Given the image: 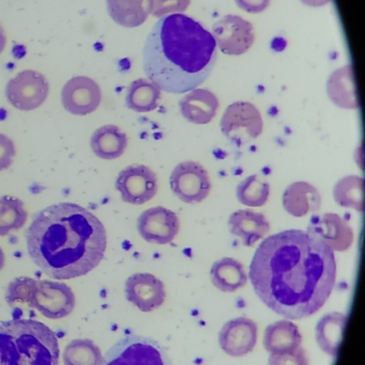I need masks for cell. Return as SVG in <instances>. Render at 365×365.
Here are the masks:
<instances>
[{
	"instance_id": "1",
	"label": "cell",
	"mask_w": 365,
	"mask_h": 365,
	"mask_svg": "<svg viewBox=\"0 0 365 365\" xmlns=\"http://www.w3.org/2000/svg\"><path fill=\"white\" fill-rule=\"evenodd\" d=\"M250 279L268 308L289 319H304L321 310L334 291V251L306 232H281L259 245Z\"/></svg>"
},
{
	"instance_id": "2",
	"label": "cell",
	"mask_w": 365,
	"mask_h": 365,
	"mask_svg": "<svg viewBox=\"0 0 365 365\" xmlns=\"http://www.w3.org/2000/svg\"><path fill=\"white\" fill-rule=\"evenodd\" d=\"M34 263L56 280L89 274L104 259L107 237L98 217L79 204L62 202L39 212L26 231Z\"/></svg>"
},
{
	"instance_id": "3",
	"label": "cell",
	"mask_w": 365,
	"mask_h": 365,
	"mask_svg": "<svg viewBox=\"0 0 365 365\" xmlns=\"http://www.w3.org/2000/svg\"><path fill=\"white\" fill-rule=\"evenodd\" d=\"M216 61L211 32L188 15L159 19L144 47V71L163 91L181 94L196 89Z\"/></svg>"
},
{
	"instance_id": "4",
	"label": "cell",
	"mask_w": 365,
	"mask_h": 365,
	"mask_svg": "<svg viewBox=\"0 0 365 365\" xmlns=\"http://www.w3.org/2000/svg\"><path fill=\"white\" fill-rule=\"evenodd\" d=\"M59 354L57 336L41 322L0 324V365H58Z\"/></svg>"
},
{
	"instance_id": "5",
	"label": "cell",
	"mask_w": 365,
	"mask_h": 365,
	"mask_svg": "<svg viewBox=\"0 0 365 365\" xmlns=\"http://www.w3.org/2000/svg\"><path fill=\"white\" fill-rule=\"evenodd\" d=\"M102 365H173L166 351L151 339L128 336L120 340Z\"/></svg>"
},
{
	"instance_id": "6",
	"label": "cell",
	"mask_w": 365,
	"mask_h": 365,
	"mask_svg": "<svg viewBox=\"0 0 365 365\" xmlns=\"http://www.w3.org/2000/svg\"><path fill=\"white\" fill-rule=\"evenodd\" d=\"M220 126L227 139L242 147L261 136L264 124L256 106L248 102H236L227 107Z\"/></svg>"
},
{
	"instance_id": "7",
	"label": "cell",
	"mask_w": 365,
	"mask_h": 365,
	"mask_svg": "<svg viewBox=\"0 0 365 365\" xmlns=\"http://www.w3.org/2000/svg\"><path fill=\"white\" fill-rule=\"evenodd\" d=\"M49 81L36 71L26 70L9 81L6 88L8 102L19 110L39 108L49 96Z\"/></svg>"
},
{
	"instance_id": "8",
	"label": "cell",
	"mask_w": 365,
	"mask_h": 365,
	"mask_svg": "<svg viewBox=\"0 0 365 365\" xmlns=\"http://www.w3.org/2000/svg\"><path fill=\"white\" fill-rule=\"evenodd\" d=\"M43 317L51 319L68 317L75 307V296L70 287L55 281H36V289L28 304Z\"/></svg>"
},
{
	"instance_id": "9",
	"label": "cell",
	"mask_w": 365,
	"mask_h": 365,
	"mask_svg": "<svg viewBox=\"0 0 365 365\" xmlns=\"http://www.w3.org/2000/svg\"><path fill=\"white\" fill-rule=\"evenodd\" d=\"M173 192L181 201L199 203L209 195L211 189L209 175L199 163L184 162L178 165L171 175Z\"/></svg>"
},
{
	"instance_id": "10",
	"label": "cell",
	"mask_w": 365,
	"mask_h": 365,
	"mask_svg": "<svg viewBox=\"0 0 365 365\" xmlns=\"http://www.w3.org/2000/svg\"><path fill=\"white\" fill-rule=\"evenodd\" d=\"M212 36L220 51L231 56L246 53L255 41L252 24L238 15H227L216 21Z\"/></svg>"
},
{
	"instance_id": "11",
	"label": "cell",
	"mask_w": 365,
	"mask_h": 365,
	"mask_svg": "<svg viewBox=\"0 0 365 365\" xmlns=\"http://www.w3.org/2000/svg\"><path fill=\"white\" fill-rule=\"evenodd\" d=\"M115 187L119 191L122 201L141 205L156 195L158 178L147 166L132 165L119 173Z\"/></svg>"
},
{
	"instance_id": "12",
	"label": "cell",
	"mask_w": 365,
	"mask_h": 365,
	"mask_svg": "<svg viewBox=\"0 0 365 365\" xmlns=\"http://www.w3.org/2000/svg\"><path fill=\"white\" fill-rule=\"evenodd\" d=\"M306 233L323 242L332 251L344 252L354 242V231L351 225L336 214L326 212L311 218Z\"/></svg>"
},
{
	"instance_id": "13",
	"label": "cell",
	"mask_w": 365,
	"mask_h": 365,
	"mask_svg": "<svg viewBox=\"0 0 365 365\" xmlns=\"http://www.w3.org/2000/svg\"><path fill=\"white\" fill-rule=\"evenodd\" d=\"M100 87L94 79L86 76L73 77L61 91V103L66 111L74 115H87L100 106Z\"/></svg>"
},
{
	"instance_id": "14",
	"label": "cell",
	"mask_w": 365,
	"mask_h": 365,
	"mask_svg": "<svg viewBox=\"0 0 365 365\" xmlns=\"http://www.w3.org/2000/svg\"><path fill=\"white\" fill-rule=\"evenodd\" d=\"M177 215L162 206L141 212L137 220L139 235L148 242L166 245L173 242L179 232Z\"/></svg>"
},
{
	"instance_id": "15",
	"label": "cell",
	"mask_w": 365,
	"mask_h": 365,
	"mask_svg": "<svg viewBox=\"0 0 365 365\" xmlns=\"http://www.w3.org/2000/svg\"><path fill=\"white\" fill-rule=\"evenodd\" d=\"M126 297L143 312H151L162 306L166 293L162 281L154 274H134L126 280Z\"/></svg>"
},
{
	"instance_id": "16",
	"label": "cell",
	"mask_w": 365,
	"mask_h": 365,
	"mask_svg": "<svg viewBox=\"0 0 365 365\" xmlns=\"http://www.w3.org/2000/svg\"><path fill=\"white\" fill-rule=\"evenodd\" d=\"M257 341V326L246 317L225 324L219 334L223 351L231 357H242L254 349Z\"/></svg>"
},
{
	"instance_id": "17",
	"label": "cell",
	"mask_w": 365,
	"mask_h": 365,
	"mask_svg": "<svg viewBox=\"0 0 365 365\" xmlns=\"http://www.w3.org/2000/svg\"><path fill=\"white\" fill-rule=\"evenodd\" d=\"M182 117L191 123L208 124L219 108L218 98L207 89H194L179 102Z\"/></svg>"
},
{
	"instance_id": "18",
	"label": "cell",
	"mask_w": 365,
	"mask_h": 365,
	"mask_svg": "<svg viewBox=\"0 0 365 365\" xmlns=\"http://www.w3.org/2000/svg\"><path fill=\"white\" fill-rule=\"evenodd\" d=\"M229 225L231 233L239 236L246 247L254 246L255 242L265 237L270 231V223L265 215L251 210L234 212L229 218Z\"/></svg>"
},
{
	"instance_id": "19",
	"label": "cell",
	"mask_w": 365,
	"mask_h": 365,
	"mask_svg": "<svg viewBox=\"0 0 365 365\" xmlns=\"http://www.w3.org/2000/svg\"><path fill=\"white\" fill-rule=\"evenodd\" d=\"M321 205V195L310 182H293L283 195V206L294 217H304L309 212H317Z\"/></svg>"
},
{
	"instance_id": "20",
	"label": "cell",
	"mask_w": 365,
	"mask_h": 365,
	"mask_svg": "<svg viewBox=\"0 0 365 365\" xmlns=\"http://www.w3.org/2000/svg\"><path fill=\"white\" fill-rule=\"evenodd\" d=\"M327 93L331 102L341 108L357 109L359 107L353 66H343L330 75Z\"/></svg>"
},
{
	"instance_id": "21",
	"label": "cell",
	"mask_w": 365,
	"mask_h": 365,
	"mask_svg": "<svg viewBox=\"0 0 365 365\" xmlns=\"http://www.w3.org/2000/svg\"><path fill=\"white\" fill-rule=\"evenodd\" d=\"M92 152L102 160L119 158L128 147V137L116 125H104L96 130L90 139Z\"/></svg>"
},
{
	"instance_id": "22",
	"label": "cell",
	"mask_w": 365,
	"mask_h": 365,
	"mask_svg": "<svg viewBox=\"0 0 365 365\" xmlns=\"http://www.w3.org/2000/svg\"><path fill=\"white\" fill-rule=\"evenodd\" d=\"M299 328L289 321H280L268 326L264 338V346L270 354L286 353L301 345Z\"/></svg>"
},
{
	"instance_id": "23",
	"label": "cell",
	"mask_w": 365,
	"mask_h": 365,
	"mask_svg": "<svg viewBox=\"0 0 365 365\" xmlns=\"http://www.w3.org/2000/svg\"><path fill=\"white\" fill-rule=\"evenodd\" d=\"M210 276L216 289L229 293L241 289L248 282L244 265L231 257H224L216 261L212 265Z\"/></svg>"
},
{
	"instance_id": "24",
	"label": "cell",
	"mask_w": 365,
	"mask_h": 365,
	"mask_svg": "<svg viewBox=\"0 0 365 365\" xmlns=\"http://www.w3.org/2000/svg\"><path fill=\"white\" fill-rule=\"evenodd\" d=\"M107 11L111 19L122 27L134 28L147 21L148 0H106Z\"/></svg>"
},
{
	"instance_id": "25",
	"label": "cell",
	"mask_w": 365,
	"mask_h": 365,
	"mask_svg": "<svg viewBox=\"0 0 365 365\" xmlns=\"http://www.w3.org/2000/svg\"><path fill=\"white\" fill-rule=\"evenodd\" d=\"M161 89L148 79L139 78L131 83L126 91V104L136 113H150L158 108Z\"/></svg>"
},
{
	"instance_id": "26",
	"label": "cell",
	"mask_w": 365,
	"mask_h": 365,
	"mask_svg": "<svg viewBox=\"0 0 365 365\" xmlns=\"http://www.w3.org/2000/svg\"><path fill=\"white\" fill-rule=\"evenodd\" d=\"M346 317L339 313L327 314L317 326V342L326 353L336 357L342 340Z\"/></svg>"
},
{
	"instance_id": "27",
	"label": "cell",
	"mask_w": 365,
	"mask_h": 365,
	"mask_svg": "<svg viewBox=\"0 0 365 365\" xmlns=\"http://www.w3.org/2000/svg\"><path fill=\"white\" fill-rule=\"evenodd\" d=\"M364 179L349 175L336 182L334 189V200L339 205L364 212Z\"/></svg>"
},
{
	"instance_id": "28",
	"label": "cell",
	"mask_w": 365,
	"mask_h": 365,
	"mask_svg": "<svg viewBox=\"0 0 365 365\" xmlns=\"http://www.w3.org/2000/svg\"><path fill=\"white\" fill-rule=\"evenodd\" d=\"M27 221V212L19 197L4 195L0 197V236L21 230Z\"/></svg>"
},
{
	"instance_id": "29",
	"label": "cell",
	"mask_w": 365,
	"mask_h": 365,
	"mask_svg": "<svg viewBox=\"0 0 365 365\" xmlns=\"http://www.w3.org/2000/svg\"><path fill=\"white\" fill-rule=\"evenodd\" d=\"M103 360L100 349L90 340L72 341L64 349V365H102Z\"/></svg>"
},
{
	"instance_id": "30",
	"label": "cell",
	"mask_w": 365,
	"mask_h": 365,
	"mask_svg": "<svg viewBox=\"0 0 365 365\" xmlns=\"http://www.w3.org/2000/svg\"><path fill=\"white\" fill-rule=\"evenodd\" d=\"M270 186L267 182L261 181L257 175L246 178L240 182L236 190V195L240 203L250 207L265 205L269 197Z\"/></svg>"
},
{
	"instance_id": "31",
	"label": "cell",
	"mask_w": 365,
	"mask_h": 365,
	"mask_svg": "<svg viewBox=\"0 0 365 365\" xmlns=\"http://www.w3.org/2000/svg\"><path fill=\"white\" fill-rule=\"evenodd\" d=\"M36 287V281L34 279L27 277L15 279L6 289V302L10 306H15L17 304H26L28 306Z\"/></svg>"
},
{
	"instance_id": "32",
	"label": "cell",
	"mask_w": 365,
	"mask_h": 365,
	"mask_svg": "<svg viewBox=\"0 0 365 365\" xmlns=\"http://www.w3.org/2000/svg\"><path fill=\"white\" fill-rule=\"evenodd\" d=\"M149 12L154 17L162 19L171 13L184 12L190 6L191 0H148Z\"/></svg>"
},
{
	"instance_id": "33",
	"label": "cell",
	"mask_w": 365,
	"mask_h": 365,
	"mask_svg": "<svg viewBox=\"0 0 365 365\" xmlns=\"http://www.w3.org/2000/svg\"><path fill=\"white\" fill-rule=\"evenodd\" d=\"M269 365H309V360L304 349L298 347L286 353L271 354Z\"/></svg>"
},
{
	"instance_id": "34",
	"label": "cell",
	"mask_w": 365,
	"mask_h": 365,
	"mask_svg": "<svg viewBox=\"0 0 365 365\" xmlns=\"http://www.w3.org/2000/svg\"><path fill=\"white\" fill-rule=\"evenodd\" d=\"M15 154L16 151L12 139L6 135L0 134V171L6 170L12 166Z\"/></svg>"
},
{
	"instance_id": "35",
	"label": "cell",
	"mask_w": 365,
	"mask_h": 365,
	"mask_svg": "<svg viewBox=\"0 0 365 365\" xmlns=\"http://www.w3.org/2000/svg\"><path fill=\"white\" fill-rule=\"evenodd\" d=\"M241 10L249 13H261L269 6L270 0H235Z\"/></svg>"
},
{
	"instance_id": "36",
	"label": "cell",
	"mask_w": 365,
	"mask_h": 365,
	"mask_svg": "<svg viewBox=\"0 0 365 365\" xmlns=\"http://www.w3.org/2000/svg\"><path fill=\"white\" fill-rule=\"evenodd\" d=\"M301 1L306 4V6L317 8V6H323L325 4H329L332 0H301Z\"/></svg>"
},
{
	"instance_id": "37",
	"label": "cell",
	"mask_w": 365,
	"mask_h": 365,
	"mask_svg": "<svg viewBox=\"0 0 365 365\" xmlns=\"http://www.w3.org/2000/svg\"><path fill=\"white\" fill-rule=\"evenodd\" d=\"M6 34H4V28L0 25V53L4 51V47H6Z\"/></svg>"
},
{
	"instance_id": "38",
	"label": "cell",
	"mask_w": 365,
	"mask_h": 365,
	"mask_svg": "<svg viewBox=\"0 0 365 365\" xmlns=\"http://www.w3.org/2000/svg\"><path fill=\"white\" fill-rule=\"evenodd\" d=\"M4 261H6V257H4V251H2L1 247H0V270L4 268Z\"/></svg>"
}]
</instances>
